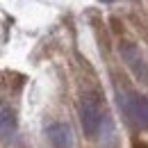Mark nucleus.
<instances>
[{"label": "nucleus", "instance_id": "1", "mask_svg": "<svg viewBox=\"0 0 148 148\" xmlns=\"http://www.w3.org/2000/svg\"><path fill=\"white\" fill-rule=\"evenodd\" d=\"M80 125L84 130V134L89 139H103L105 132L112 134V121L110 116L105 114V105H103V98L96 91H89L80 98Z\"/></svg>", "mask_w": 148, "mask_h": 148}, {"label": "nucleus", "instance_id": "2", "mask_svg": "<svg viewBox=\"0 0 148 148\" xmlns=\"http://www.w3.org/2000/svg\"><path fill=\"white\" fill-rule=\"evenodd\" d=\"M119 107L123 112L125 121L134 128H148V98L132 89H121L116 93Z\"/></svg>", "mask_w": 148, "mask_h": 148}, {"label": "nucleus", "instance_id": "3", "mask_svg": "<svg viewBox=\"0 0 148 148\" xmlns=\"http://www.w3.org/2000/svg\"><path fill=\"white\" fill-rule=\"evenodd\" d=\"M119 53H121V57H123V62H125V66L130 71L137 75L139 80L148 82V64L144 62V55L139 53V48L134 43H130V41H123L119 46Z\"/></svg>", "mask_w": 148, "mask_h": 148}, {"label": "nucleus", "instance_id": "4", "mask_svg": "<svg viewBox=\"0 0 148 148\" xmlns=\"http://www.w3.org/2000/svg\"><path fill=\"white\" fill-rule=\"evenodd\" d=\"M46 134H48L53 148H73V134H71V128L64 125V123H50V125L46 128Z\"/></svg>", "mask_w": 148, "mask_h": 148}, {"label": "nucleus", "instance_id": "5", "mask_svg": "<svg viewBox=\"0 0 148 148\" xmlns=\"http://www.w3.org/2000/svg\"><path fill=\"white\" fill-rule=\"evenodd\" d=\"M16 134V121H14V114L9 112V107H2V141L9 144Z\"/></svg>", "mask_w": 148, "mask_h": 148}, {"label": "nucleus", "instance_id": "6", "mask_svg": "<svg viewBox=\"0 0 148 148\" xmlns=\"http://www.w3.org/2000/svg\"><path fill=\"white\" fill-rule=\"evenodd\" d=\"M132 148H148V144H146V141H134Z\"/></svg>", "mask_w": 148, "mask_h": 148}]
</instances>
